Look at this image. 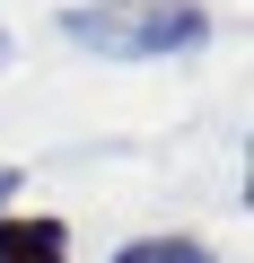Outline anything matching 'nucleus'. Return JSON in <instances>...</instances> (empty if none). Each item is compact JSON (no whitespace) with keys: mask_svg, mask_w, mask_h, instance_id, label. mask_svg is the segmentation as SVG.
Listing matches in <instances>:
<instances>
[{"mask_svg":"<svg viewBox=\"0 0 254 263\" xmlns=\"http://www.w3.org/2000/svg\"><path fill=\"white\" fill-rule=\"evenodd\" d=\"M62 35L114 62H158V53L210 44V9L202 0H79V9H62Z\"/></svg>","mask_w":254,"mask_h":263,"instance_id":"1","label":"nucleus"},{"mask_svg":"<svg viewBox=\"0 0 254 263\" xmlns=\"http://www.w3.org/2000/svg\"><path fill=\"white\" fill-rule=\"evenodd\" d=\"M0 263H70V228L53 211H9L0 219Z\"/></svg>","mask_w":254,"mask_h":263,"instance_id":"2","label":"nucleus"},{"mask_svg":"<svg viewBox=\"0 0 254 263\" xmlns=\"http://www.w3.org/2000/svg\"><path fill=\"white\" fill-rule=\"evenodd\" d=\"M114 263H210V246L202 237H132Z\"/></svg>","mask_w":254,"mask_h":263,"instance_id":"3","label":"nucleus"},{"mask_svg":"<svg viewBox=\"0 0 254 263\" xmlns=\"http://www.w3.org/2000/svg\"><path fill=\"white\" fill-rule=\"evenodd\" d=\"M18 184H27V176H18V167H0V202H9V193H18Z\"/></svg>","mask_w":254,"mask_h":263,"instance_id":"4","label":"nucleus"},{"mask_svg":"<svg viewBox=\"0 0 254 263\" xmlns=\"http://www.w3.org/2000/svg\"><path fill=\"white\" fill-rule=\"evenodd\" d=\"M0 62H9V35H0Z\"/></svg>","mask_w":254,"mask_h":263,"instance_id":"5","label":"nucleus"}]
</instances>
